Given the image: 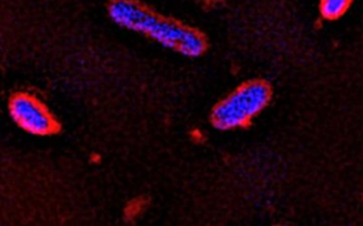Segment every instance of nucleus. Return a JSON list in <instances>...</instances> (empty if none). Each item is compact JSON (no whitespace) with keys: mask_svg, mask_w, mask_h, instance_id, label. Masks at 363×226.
I'll use <instances>...</instances> for the list:
<instances>
[{"mask_svg":"<svg viewBox=\"0 0 363 226\" xmlns=\"http://www.w3.org/2000/svg\"><path fill=\"white\" fill-rule=\"evenodd\" d=\"M108 12L113 21L121 27L146 34L162 46L186 57H199L204 51V40L196 32L157 17L131 0H116Z\"/></svg>","mask_w":363,"mask_h":226,"instance_id":"1","label":"nucleus"},{"mask_svg":"<svg viewBox=\"0 0 363 226\" xmlns=\"http://www.w3.org/2000/svg\"><path fill=\"white\" fill-rule=\"evenodd\" d=\"M270 100V89L264 83L252 82L224 99L213 112V125L218 129L232 130L249 123Z\"/></svg>","mask_w":363,"mask_h":226,"instance_id":"2","label":"nucleus"},{"mask_svg":"<svg viewBox=\"0 0 363 226\" xmlns=\"http://www.w3.org/2000/svg\"><path fill=\"white\" fill-rule=\"evenodd\" d=\"M8 108L13 121L32 135L53 136L61 132L57 117L33 94L15 91L9 98Z\"/></svg>","mask_w":363,"mask_h":226,"instance_id":"3","label":"nucleus"},{"mask_svg":"<svg viewBox=\"0 0 363 226\" xmlns=\"http://www.w3.org/2000/svg\"><path fill=\"white\" fill-rule=\"evenodd\" d=\"M352 0H322L321 13L326 18H337L349 8Z\"/></svg>","mask_w":363,"mask_h":226,"instance_id":"4","label":"nucleus"}]
</instances>
